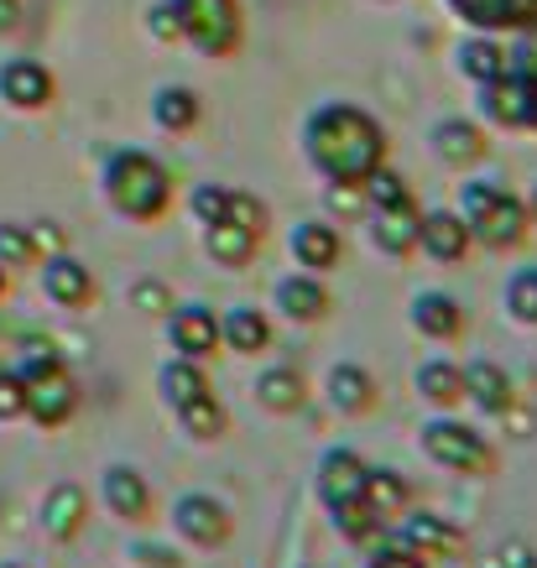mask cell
Instances as JSON below:
<instances>
[{
  "mask_svg": "<svg viewBox=\"0 0 537 568\" xmlns=\"http://www.w3.org/2000/svg\"><path fill=\"white\" fill-rule=\"evenodd\" d=\"M386 156H392V136L365 104L330 100L308 110V121H303V162L324 183L361 189V178L371 168H382Z\"/></svg>",
  "mask_w": 537,
  "mask_h": 568,
  "instance_id": "obj_1",
  "label": "cell"
},
{
  "mask_svg": "<svg viewBox=\"0 0 537 568\" xmlns=\"http://www.w3.org/2000/svg\"><path fill=\"white\" fill-rule=\"evenodd\" d=\"M100 199L110 214H121L131 224H156L178 199V183L168 173V162L141 146H115L100 168Z\"/></svg>",
  "mask_w": 537,
  "mask_h": 568,
  "instance_id": "obj_2",
  "label": "cell"
},
{
  "mask_svg": "<svg viewBox=\"0 0 537 568\" xmlns=\"http://www.w3.org/2000/svg\"><path fill=\"white\" fill-rule=\"evenodd\" d=\"M459 220L469 224L475 251H490V256H511L533 235L527 199L511 183H496V178H469L459 189Z\"/></svg>",
  "mask_w": 537,
  "mask_h": 568,
  "instance_id": "obj_3",
  "label": "cell"
},
{
  "mask_svg": "<svg viewBox=\"0 0 537 568\" xmlns=\"http://www.w3.org/2000/svg\"><path fill=\"white\" fill-rule=\"evenodd\" d=\"M417 448H423V459L438 469H449V475H465V480H490L496 475V444H490L486 433L465 423L459 413H434L423 428H417Z\"/></svg>",
  "mask_w": 537,
  "mask_h": 568,
  "instance_id": "obj_4",
  "label": "cell"
},
{
  "mask_svg": "<svg viewBox=\"0 0 537 568\" xmlns=\"http://www.w3.org/2000/svg\"><path fill=\"white\" fill-rule=\"evenodd\" d=\"M178 17V42L225 63L245 48V6L241 0H168Z\"/></svg>",
  "mask_w": 537,
  "mask_h": 568,
  "instance_id": "obj_5",
  "label": "cell"
},
{
  "mask_svg": "<svg viewBox=\"0 0 537 568\" xmlns=\"http://www.w3.org/2000/svg\"><path fill=\"white\" fill-rule=\"evenodd\" d=\"M386 537H392L397 548L428 558V564H454V558H465V527L454 517H444V511H417V506H407V511L392 521Z\"/></svg>",
  "mask_w": 537,
  "mask_h": 568,
  "instance_id": "obj_6",
  "label": "cell"
},
{
  "mask_svg": "<svg viewBox=\"0 0 537 568\" xmlns=\"http://www.w3.org/2000/svg\"><path fill=\"white\" fill-rule=\"evenodd\" d=\"M168 521H173V532L189 542V548H225L230 537H235V511H230L220 496H209V490H183V496L173 500V511H168Z\"/></svg>",
  "mask_w": 537,
  "mask_h": 568,
  "instance_id": "obj_7",
  "label": "cell"
},
{
  "mask_svg": "<svg viewBox=\"0 0 537 568\" xmlns=\"http://www.w3.org/2000/svg\"><path fill=\"white\" fill-rule=\"evenodd\" d=\"M168 318V349L183 355V361H214L220 355V308L214 303H173L162 313Z\"/></svg>",
  "mask_w": 537,
  "mask_h": 568,
  "instance_id": "obj_8",
  "label": "cell"
},
{
  "mask_svg": "<svg viewBox=\"0 0 537 568\" xmlns=\"http://www.w3.org/2000/svg\"><path fill=\"white\" fill-rule=\"evenodd\" d=\"M475 121L486 131H527V121H533V84L517 79V73L475 84Z\"/></svg>",
  "mask_w": 537,
  "mask_h": 568,
  "instance_id": "obj_9",
  "label": "cell"
},
{
  "mask_svg": "<svg viewBox=\"0 0 537 568\" xmlns=\"http://www.w3.org/2000/svg\"><path fill=\"white\" fill-rule=\"evenodd\" d=\"M37 282H42V297H48L52 308H69V313H84L100 297L94 272L73 251H52V256L37 261Z\"/></svg>",
  "mask_w": 537,
  "mask_h": 568,
  "instance_id": "obj_10",
  "label": "cell"
},
{
  "mask_svg": "<svg viewBox=\"0 0 537 568\" xmlns=\"http://www.w3.org/2000/svg\"><path fill=\"white\" fill-rule=\"evenodd\" d=\"M100 500L110 506V517L125 521V527H146V521L156 517L152 480H146L136 465H125V459L100 469Z\"/></svg>",
  "mask_w": 537,
  "mask_h": 568,
  "instance_id": "obj_11",
  "label": "cell"
},
{
  "mask_svg": "<svg viewBox=\"0 0 537 568\" xmlns=\"http://www.w3.org/2000/svg\"><path fill=\"white\" fill-rule=\"evenodd\" d=\"M428 146H434V156L449 173H475L490 156V131L475 121V115H444V121L428 131Z\"/></svg>",
  "mask_w": 537,
  "mask_h": 568,
  "instance_id": "obj_12",
  "label": "cell"
},
{
  "mask_svg": "<svg viewBox=\"0 0 537 568\" xmlns=\"http://www.w3.org/2000/svg\"><path fill=\"white\" fill-rule=\"evenodd\" d=\"M417 220H423V204L413 199H397V204H371L365 209V235L371 245L392 261L417 256Z\"/></svg>",
  "mask_w": 537,
  "mask_h": 568,
  "instance_id": "obj_13",
  "label": "cell"
},
{
  "mask_svg": "<svg viewBox=\"0 0 537 568\" xmlns=\"http://www.w3.org/2000/svg\"><path fill=\"white\" fill-rule=\"evenodd\" d=\"M417 256H428L434 266H465L475 256V241H469V224L459 220V209H423Z\"/></svg>",
  "mask_w": 537,
  "mask_h": 568,
  "instance_id": "obj_14",
  "label": "cell"
},
{
  "mask_svg": "<svg viewBox=\"0 0 537 568\" xmlns=\"http://www.w3.org/2000/svg\"><path fill=\"white\" fill-rule=\"evenodd\" d=\"M73 413H79V381L69 376V365L27 376V417L37 428H63Z\"/></svg>",
  "mask_w": 537,
  "mask_h": 568,
  "instance_id": "obj_15",
  "label": "cell"
},
{
  "mask_svg": "<svg viewBox=\"0 0 537 568\" xmlns=\"http://www.w3.org/2000/svg\"><path fill=\"white\" fill-rule=\"evenodd\" d=\"M0 100L21 115H42L58 100V79L37 58H11V63H0Z\"/></svg>",
  "mask_w": 537,
  "mask_h": 568,
  "instance_id": "obj_16",
  "label": "cell"
},
{
  "mask_svg": "<svg viewBox=\"0 0 537 568\" xmlns=\"http://www.w3.org/2000/svg\"><path fill=\"white\" fill-rule=\"evenodd\" d=\"M37 527L48 542H73L89 527V490L79 480L48 485V496L37 500Z\"/></svg>",
  "mask_w": 537,
  "mask_h": 568,
  "instance_id": "obj_17",
  "label": "cell"
},
{
  "mask_svg": "<svg viewBox=\"0 0 537 568\" xmlns=\"http://www.w3.org/2000/svg\"><path fill=\"white\" fill-rule=\"evenodd\" d=\"M407 324H413V334L417 339H428V345H459V339H465V308H459V297L438 293V287L413 293V303H407Z\"/></svg>",
  "mask_w": 537,
  "mask_h": 568,
  "instance_id": "obj_18",
  "label": "cell"
},
{
  "mask_svg": "<svg viewBox=\"0 0 537 568\" xmlns=\"http://www.w3.org/2000/svg\"><path fill=\"white\" fill-rule=\"evenodd\" d=\"M287 256L313 276H330L340 272V261H345V235H340V224L334 220H297L293 235H287Z\"/></svg>",
  "mask_w": 537,
  "mask_h": 568,
  "instance_id": "obj_19",
  "label": "cell"
},
{
  "mask_svg": "<svg viewBox=\"0 0 537 568\" xmlns=\"http://www.w3.org/2000/svg\"><path fill=\"white\" fill-rule=\"evenodd\" d=\"M324 402H330L340 417H371L376 402H382V386H376V376H371L361 361H340V365H330V376H324Z\"/></svg>",
  "mask_w": 537,
  "mask_h": 568,
  "instance_id": "obj_20",
  "label": "cell"
},
{
  "mask_svg": "<svg viewBox=\"0 0 537 568\" xmlns=\"http://www.w3.org/2000/svg\"><path fill=\"white\" fill-rule=\"evenodd\" d=\"M272 303H277V313L287 318V324H324L334 308V293L324 287V276L313 272H287L272 287Z\"/></svg>",
  "mask_w": 537,
  "mask_h": 568,
  "instance_id": "obj_21",
  "label": "cell"
},
{
  "mask_svg": "<svg viewBox=\"0 0 537 568\" xmlns=\"http://www.w3.org/2000/svg\"><path fill=\"white\" fill-rule=\"evenodd\" d=\"M272 313L256 308V303H235V308H220V349L230 355H245V361H256L272 349Z\"/></svg>",
  "mask_w": 537,
  "mask_h": 568,
  "instance_id": "obj_22",
  "label": "cell"
},
{
  "mask_svg": "<svg viewBox=\"0 0 537 568\" xmlns=\"http://www.w3.org/2000/svg\"><path fill=\"white\" fill-rule=\"evenodd\" d=\"M365 475H371V465H365L355 448L334 444L318 454V469H313V490H318V500L324 506H334V500H349L365 490Z\"/></svg>",
  "mask_w": 537,
  "mask_h": 568,
  "instance_id": "obj_23",
  "label": "cell"
},
{
  "mask_svg": "<svg viewBox=\"0 0 537 568\" xmlns=\"http://www.w3.org/2000/svg\"><path fill=\"white\" fill-rule=\"evenodd\" d=\"M413 392L434 407V413H459L465 407V361L454 355H428L413 371Z\"/></svg>",
  "mask_w": 537,
  "mask_h": 568,
  "instance_id": "obj_24",
  "label": "cell"
},
{
  "mask_svg": "<svg viewBox=\"0 0 537 568\" xmlns=\"http://www.w3.org/2000/svg\"><path fill=\"white\" fill-rule=\"evenodd\" d=\"M465 402L486 417H506L517 407V381L501 361H465Z\"/></svg>",
  "mask_w": 537,
  "mask_h": 568,
  "instance_id": "obj_25",
  "label": "cell"
},
{
  "mask_svg": "<svg viewBox=\"0 0 537 568\" xmlns=\"http://www.w3.org/2000/svg\"><path fill=\"white\" fill-rule=\"evenodd\" d=\"M146 110H152V125L162 136H189L204 121V94L189 84H156Z\"/></svg>",
  "mask_w": 537,
  "mask_h": 568,
  "instance_id": "obj_26",
  "label": "cell"
},
{
  "mask_svg": "<svg viewBox=\"0 0 537 568\" xmlns=\"http://www.w3.org/2000/svg\"><path fill=\"white\" fill-rule=\"evenodd\" d=\"M454 69L469 84H486V79H501L506 73V37L501 32H469L454 42Z\"/></svg>",
  "mask_w": 537,
  "mask_h": 568,
  "instance_id": "obj_27",
  "label": "cell"
},
{
  "mask_svg": "<svg viewBox=\"0 0 537 568\" xmlns=\"http://www.w3.org/2000/svg\"><path fill=\"white\" fill-rule=\"evenodd\" d=\"M469 32H511L527 17H537V0H444Z\"/></svg>",
  "mask_w": 537,
  "mask_h": 568,
  "instance_id": "obj_28",
  "label": "cell"
},
{
  "mask_svg": "<svg viewBox=\"0 0 537 568\" xmlns=\"http://www.w3.org/2000/svg\"><path fill=\"white\" fill-rule=\"evenodd\" d=\"M256 402H261V413H272V417L303 413L308 407V376L297 365H266L256 376Z\"/></svg>",
  "mask_w": 537,
  "mask_h": 568,
  "instance_id": "obj_29",
  "label": "cell"
},
{
  "mask_svg": "<svg viewBox=\"0 0 537 568\" xmlns=\"http://www.w3.org/2000/svg\"><path fill=\"white\" fill-rule=\"evenodd\" d=\"M256 251H261L256 230H245V224H235V220L204 224V256L214 261V266H225V272H245V266L256 261Z\"/></svg>",
  "mask_w": 537,
  "mask_h": 568,
  "instance_id": "obj_30",
  "label": "cell"
},
{
  "mask_svg": "<svg viewBox=\"0 0 537 568\" xmlns=\"http://www.w3.org/2000/svg\"><path fill=\"white\" fill-rule=\"evenodd\" d=\"M209 392H214V381H209L204 361H183V355H173V361L156 371V396H162L168 413L189 407V402H199V396H209Z\"/></svg>",
  "mask_w": 537,
  "mask_h": 568,
  "instance_id": "obj_31",
  "label": "cell"
},
{
  "mask_svg": "<svg viewBox=\"0 0 537 568\" xmlns=\"http://www.w3.org/2000/svg\"><path fill=\"white\" fill-rule=\"evenodd\" d=\"M330 511V521H334V532H340V542H349V548H361V552H371L376 542H386V527L371 506H365L361 496H349V500H334V506H324Z\"/></svg>",
  "mask_w": 537,
  "mask_h": 568,
  "instance_id": "obj_32",
  "label": "cell"
},
{
  "mask_svg": "<svg viewBox=\"0 0 537 568\" xmlns=\"http://www.w3.org/2000/svg\"><path fill=\"white\" fill-rule=\"evenodd\" d=\"M361 500L376 511V517L392 527V521L413 506V485L402 480L397 469H382V465H371V475H365V490H361Z\"/></svg>",
  "mask_w": 537,
  "mask_h": 568,
  "instance_id": "obj_33",
  "label": "cell"
},
{
  "mask_svg": "<svg viewBox=\"0 0 537 568\" xmlns=\"http://www.w3.org/2000/svg\"><path fill=\"white\" fill-rule=\"evenodd\" d=\"M178 428L189 433L193 444H220L225 438V428H230V413H225V402L209 392V396H199V402H189V407H178Z\"/></svg>",
  "mask_w": 537,
  "mask_h": 568,
  "instance_id": "obj_34",
  "label": "cell"
},
{
  "mask_svg": "<svg viewBox=\"0 0 537 568\" xmlns=\"http://www.w3.org/2000/svg\"><path fill=\"white\" fill-rule=\"evenodd\" d=\"M501 308L517 328H537V266H517V272L506 276Z\"/></svg>",
  "mask_w": 537,
  "mask_h": 568,
  "instance_id": "obj_35",
  "label": "cell"
},
{
  "mask_svg": "<svg viewBox=\"0 0 537 568\" xmlns=\"http://www.w3.org/2000/svg\"><path fill=\"white\" fill-rule=\"evenodd\" d=\"M361 199H365V209L371 204H397V199H413V183H407V173L392 168V156H386L382 168H371V173L361 178Z\"/></svg>",
  "mask_w": 537,
  "mask_h": 568,
  "instance_id": "obj_36",
  "label": "cell"
},
{
  "mask_svg": "<svg viewBox=\"0 0 537 568\" xmlns=\"http://www.w3.org/2000/svg\"><path fill=\"white\" fill-rule=\"evenodd\" d=\"M37 261H42V251H37V241H32V224L0 220V266H6V272H27Z\"/></svg>",
  "mask_w": 537,
  "mask_h": 568,
  "instance_id": "obj_37",
  "label": "cell"
},
{
  "mask_svg": "<svg viewBox=\"0 0 537 568\" xmlns=\"http://www.w3.org/2000/svg\"><path fill=\"white\" fill-rule=\"evenodd\" d=\"M506 73H517L527 84H537V17L506 32Z\"/></svg>",
  "mask_w": 537,
  "mask_h": 568,
  "instance_id": "obj_38",
  "label": "cell"
},
{
  "mask_svg": "<svg viewBox=\"0 0 537 568\" xmlns=\"http://www.w3.org/2000/svg\"><path fill=\"white\" fill-rule=\"evenodd\" d=\"M52 365H63V355H58V339L52 334H42V328H32V334H21L17 345V376H37V371H52Z\"/></svg>",
  "mask_w": 537,
  "mask_h": 568,
  "instance_id": "obj_39",
  "label": "cell"
},
{
  "mask_svg": "<svg viewBox=\"0 0 537 568\" xmlns=\"http://www.w3.org/2000/svg\"><path fill=\"white\" fill-rule=\"evenodd\" d=\"M225 209H230V183H193V193H189V214H193L199 224L225 220Z\"/></svg>",
  "mask_w": 537,
  "mask_h": 568,
  "instance_id": "obj_40",
  "label": "cell"
},
{
  "mask_svg": "<svg viewBox=\"0 0 537 568\" xmlns=\"http://www.w3.org/2000/svg\"><path fill=\"white\" fill-rule=\"evenodd\" d=\"M225 220L245 224V230H256L261 241H266V230H272V214H266V204H261L256 193H245V189H230V209H225Z\"/></svg>",
  "mask_w": 537,
  "mask_h": 568,
  "instance_id": "obj_41",
  "label": "cell"
},
{
  "mask_svg": "<svg viewBox=\"0 0 537 568\" xmlns=\"http://www.w3.org/2000/svg\"><path fill=\"white\" fill-rule=\"evenodd\" d=\"M173 303H178V297H173V287H168L162 276H136V282H131V308L162 318V313L173 308Z\"/></svg>",
  "mask_w": 537,
  "mask_h": 568,
  "instance_id": "obj_42",
  "label": "cell"
},
{
  "mask_svg": "<svg viewBox=\"0 0 537 568\" xmlns=\"http://www.w3.org/2000/svg\"><path fill=\"white\" fill-rule=\"evenodd\" d=\"M27 417V381L17 376V365H0V423Z\"/></svg>",
  "mask_w": 537,
  "mask_h": 568,
  "instance_id": "obj_43",
  "label": "cell"
},
{
  "mask_svg": "<svg viewBox=\"0 0 537 568\" xmlns=\"http://www.w3.org/2000/svg\"><path fill=\"white\" fill-rule=\"evenodd\" d=\"M365 568H434V564L417 558V552H407V548H397V542L386 537V542H376V548L365 552Z\"/></svg>",
  "mask_w": 537,
  "mask_h": 568,
  "instance_id": "obj_44",
  "label": "cell"
},
{
  "mask_svg": "<svg viewBox=\"0 0 537 568\" xmlns=\"http://www.w3.org/2000/svg\"><path fill=\"white\" fill-rule=\"evenodd\" d=\"M146 37H152V42H178V17L168 0L146 6Z\"/></svg>",
  "mask_w": 537,
  "mask_h": 568,
  "instance_id": "obj_45",
  "label": "cell"
},
{
  "mask_svg": "<svg viewBox=\"0 0 537 568\" xmlns=\"http://www.w3.org/2000/svg\"><path fill=\"white\" fill-rule=\"evenodd\" d=\"M131 558H136V568H183V558H178L168 542H136Z\"/></svg>",
  "mask_w": 537,
  "mask_h": 568,
  "instance_id": "obj_46",
  "label": "cell"
},
{
  "mask_svg": "<svg viewBox=\"0 0 537 568\" xmlns=\"http://www.w3.org/2000/svg\"><path fill=\"white\" fill-rule=\"evenodd\" d=\"M32 241H37V251H42V256H52V251H69L63 230H58L52 220H37V224H32Z\"/></svg>",
  "mask_w": 537,
  "mask_h": 568,
  "instance_id": "obj_47",
  "label": "cell"
},
{
  "mask_svg": "<svg viewBox=\"0 0 537 568\" xmlns=\"http://www.w3.org/2000/svg\"><path fill=\"white\" fill-rule=\"evenodd\" d=\"M496 568H537V548H527V542H506Z\"/></svg>",
  "mask_w": 537,
  "mask_h": 568,
  "instance_id": "obj_48",
  "label": "cell"
},
{
  "mask_svg": "<svg viewBox=\"0 0 537 568\" xmlns=\"http://www.w3.org/2000/svg\"><path fill=\"white\" fill-rule=\"evenodd\" d=\"M21 21V0H0V32H17Z\"/></svg>",
  "mask_w": 537,
  "mask_h": 568,
  "instance_id": "obj_49",
  "label": "cell"
},
{
  "mask_svg": "<svg viewBox=\"0 0 537 568\" xmlns=\"http://www.w3.org/2000/svg\"><path fill=\"white\" fill-rule=\"evenodd\" d=\"M527 220H533V230H537V183L527 189Z\"/></svg>",
  "mask_w": 537,
  "mask_h": 568,
  "instance_id": "obj_50",
  "label": "cell"
},
{
  "mask_svg": "<svg viewBox=\"0 0 537 568\" xmlns=\"http://www.w3.org/2000/svg\"><path fill=\"white\" fill-rule=\"evenodd\" d=\"M527 131H537V84H533V121H527Z\"/></svg>",
  "mask_w": 537,
  "mask_h": 568,
  "instance_id": "obj_51",
  "label": "cell"
},
{
  "mask_svg": "<svg viewBox=\"0 0 537 568\" xmlns=\"http://www.w3.org/2000/svg\"><path fill=\"white\" fill-rule=\"evenodd\" d=\"M6 287H11V272H6V266H0V297H6Z\"/></svg>",
  "mask_w": 537,
  "mask_h": 568,
  "instance_id": "obj_52",
  "label": "cell"
},
{
  "mask_svg": "<svg viewBox=\"0 0 537 568\" xmlns=\"http://www.w3.org/2000/svg\"><path fill=\"white\" fill-rule=\"evenodd\" d=\"M0 568H27V564H0Z\"/></svg>",
  "mask_w": 537,
  "mask_h": 568,
  "instance_id": "obj_53",
  "label": "cell"
}]
</instances>
